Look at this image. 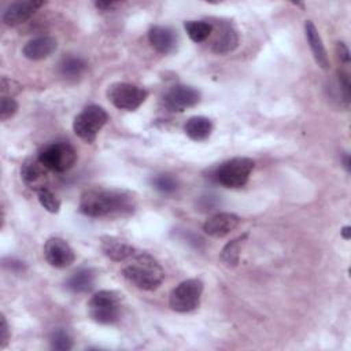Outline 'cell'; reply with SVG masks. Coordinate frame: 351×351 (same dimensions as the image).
<instances>
[{
	"label": "cell",
	"mask_w": 351,
	"mask_h": 351,
	"mask_svg": "<svg viewBox=\"0 0 351 351\" xmlns=\"http://www.w3.org/2000/svg\"><path fill=\"white\" fill-rule=\"evenodd\" d=\"M86 69V63L80 56H64L59 63V74L66 80L80 78Z\"/></svg>",
	"instance_id": "cell-21"
},
{
	"label": "cell",
	"mask_w": 351,
	"mask_h": 351,
	"mask_svg": "<svg viewBox=\"0 0 351 351\" xmlns=\"http://www.w3.org/2000/svg\"><path fill=\"white\" fill-rule=\"evenodd\" d=\"M148 40L152 48L159 53L167 55L176 51L178 44V37L171 27L155 25L148 30Z\"/></svg>",
	"instance_id": "cell-15"
},
{
	"label": "cell",
	"mask_w": 351,
	"mask_h": 351,
	"mask_svg": "<svg viewBox=\"0 0 351 351\" xmlns=\"http://www.w3.org/2000/svg\"><path fill=\"white\" fill-rule=\"evenodd\" d=\"M96 282V271L90 267H84L74 271L66 281V288L74 293L89 292Z\"/></svg>",
	"instance_id": "cell-19"
},
{
	"label": "cell",
	"mask_w": 351,
	"mask_h": 351,
	"mask_svg": "<svg viewBox=\"0 0 351 351\" xmlns=\"http://www.w3.org/2000/svg\"><path fill=\"white\" fill-rule=\"evenodd\" d=\"M58 48V43L51 36H38L29 40L23 48L22 53L29 60H43L51 56Z\"/></svg>",
	"instance_id": "cell-16"
},
{
	"label": "cell",
	"mask_w": 351,
	"mask_h": 351,
	"mask_svg": "<svg viewBox=\"0 0 351 351\" xmlns=\"http://www.w3.org/2000/svg\"><path fill=\"white\" fill-rule=\"evenodd\" d=\"M100 248L108 259L115 262L126 261L136 254V250L132 244L115 236H103L100 239Z\"/></svg>",
	"instance_id": "cell-17"
},
{
	"label": "cell",
	"mask_w": 351,
	"mask_h": 351,
	"mask_svg": "<svg viewBox=\"0 0 351 351\" xmlns=\"http://www.w3.org/2000/svg\"><path fill=\"white\" fill-rule=\"evenodd\" d=\"M48 169L41 165L38 159L29 158L22 163L21 167V178L26 186L33 191H38L47 188L48 182Z\"/></svg>",
	"instance_id": "cell-14"
},
{
	"label": "cell",
	"mask_w": 351,
	"mask_h": 351,
	"mask_svg": "<svg viewBox=\"0 0 351 351\" xmlns=\"http://www.w3.org/2000/svg\"><path fill=\"white\" fill-rule=\"evenodd\" d=\"M203 282L199 278H188L180 282L169 296V306L171 310L177 313H188L199 307L202 293H203Z\"/></svg>",
	"instance_id": "cell-7"
},
{
	"label": "cell",
	"mask_w": 351,
	"mask_h": 351,
	"mask_svg": "<svg viewBox=\"0 0 351 351\" xmlns=\"http://www.w3.org/2000/svg\"><path fill=\"white\" fill-rule=\"evenodd\" d=\"M184 132L193 141H204L213 132V122L207 117H192L184 125Z\"/></svg>",
	"instance_id": "cell-20"
},
{
	"label": "cell",
	"mask_w": 351,
	"mask_h": 351,
	"mask_svg": "<svg viewBox=\"0 0 351 351\" xmlns=\"http://www.w3.org/2000/svg\"><path fill=\"white\" fill-rule=\"evenodd\" d=\"M340 233H341V237L344 239V240H348L350 237H351V226H344L341 230H340Z\"/></svg>",
	"instance_id": "cell-31"
},
{
	"label": "cell",
	"mask_w": 351,
	"mask_h": 351,
	"mask_svg": "<svg viewBox=\"0 0 351 351\" xmlns=\"http://www.w3.org/2000/svg\"><path fill=\"white\" fill-rule=\"evenodd\" d=\"M95 5H96V8H99V10L108 11V10L115 8V7L118 5V3H115V1H96Z\"/></svg>",
	"instance_id": "cell-30"
},
{
	"label": "cell",
	"mask_w": 351,
	"mask_h": 351,
	"mask_svg": "<svg viewBox=\"0 0 351 351\" xmlns=\"http://www.w3.org/2000/svg\"><path fill=\"white\" fill-rule=\"evenodd\" d=\"M1 324H0V348H4L8 343L10 339V328L7 324V319L4 317V314H1Z\"/></svg>",
	"instance_id": "cell-28"
},
{
	"label": "cell",
	"mask_w": 351,
	"mask_h": 351,
	"mask_svg": "<svg viewBox=\"0 0 351 351\" xmlns=\"http://www.w3.org/2000/svg\"><path fill=\"white\" fill-rule=\"evenodd\" d=\"M304 33H306V38L308 43V47L313 52V56L317 62V64L324 69L328 70L329 69V58L326 53V49L324 47L322 38L315 27V25L313 23V21H306L304 23Z\"/></svg>",
	"instance_id": "cell-18"
},
{
	"label": "cell",
	"mask_w": 351,
	"mask_h": 351,
	"mask_svg": "<svg viewBox=\"0 0 351 351\" xmlns=\"http://www.w3.org/2000/svg\"><path fill=\"white\" fill-rule=\"evenodd\" d=\"M123 277L143 291L158 289L165 280V270L149 254H134L132 261L122 269Z\"/></svg>",
	"instance_id": "cell-2"
},
{
	"label": "cell",
	"mask_w": 351,
	"mask_h": 351,
	"mask_svg": "<svg viewBox=\"0 0 351 351\" xmlns=\"http://www.w3.org/2000/svg\"><path fill=\"white\" fill-rule=\"evenodd\" d=\"M239 215L233 213H217L203 223V230L211 237L221 239L233 232L239 226Z\"/></svg>",
	"instance_id": "cell-13"
},
{
	"label": "cell",
	"mask_w": 351,
	"mask_h": 351,
	"mask_svg": "<svg viewBox=\"0 0 351 351\" xmlns=\"http://www.w3.org/2000/svg\"><path fill=\"white\" fill-rule=\"evenodd\" d=\"M107 121L108 114L103 107L89 104L78 115H75L73 121V130L81 140L92 144Z\"/></svg>",
	"instance_id": "cell-6"
},
{
	"label": "cell",
	"mask_w": 351,
	"mask_h": 351,
	"mask_svg": "<svg viewBox=\"0 0 351 351\" xmlns=\"http://www.w3.org/2000/svg\"><path fill=\"white\" fill-rule=\"evenodd\" d=\"M77 151L69 141H55L43 147L37 159L48 170L55 173H64L70 170L77 162Z\"/></svg>",
	"instance_id": "cell-5"
},
{
	"label": "cell",
	"mask_w": 351,
	"mask_h": 351,
	"mask_svg": "<svg viewBox=\"0 0 351 351\" xmlns=\"http://www.w3.org/2000/svg\"><path fill=\"white\" fill-rule=\"evenodd\" d=\"M133 197L118 189L89 188L80 197V211L86 217H118L133 213Z\"/></svg>",
	"instance_id": "cell-1"
},
{
	"label": "cell",
	"mask_w": 351,
	"mask_h": 351,
	"mask_svg": "<svg viewBox=\"0 0 351 351\" xmlns=\"http://www.w3.org/2000/svg\"><path fill=\"white\" fill-rule=\"evenodd\" d=\"M247 236H248V233H243L241 236H239L225 244V247L222 248V251L219 254V259L222 261L223 265H226L228 267H234L239 265L241 245H243L244 240L247 239Z\"/></svg>",
	"instance_id": "cell-22"
},
{
	"label": "cell",
	"mask_w": 351,
	"mask_h": 351,
	"mask_svg": "<svg viewBox=\"0 0 351 351\" xmlns=\"http://www.w3.org/2000/svg\"><path fill=\"white\" fill-rule=\"evenodd\" d=\"M49 344L52 350L69 351L73 347V339L64 329H56L49 337Z\"/></svg>",
	"instance_id": "cell-26"
},
{
	"label": "cell",
	"mask_w": 351,
	"mask_h": 351,
	"mask_svg": "<svg viewBox=\"0 0 351 351\" xmlns=\"http://www.w3.org/2000/svg\"><path fill=\"white\" fill-rule=\"evenodd\" d=\"M148 92L129 82H115L108 86L107 97L108 100L119 110L125 111H134L137 110L145 100Z\"/></svg>",
	"instance_id": "cell-8"
},
{
	"label": "cell",
	"mask_w": 351,
	"mask_h": 351,
	"mask_svg": "<svg viewBox=\"0 0 351 351\" xmlns=\"http://www.w3.org/2000/svg\"><path fill=\"white\" fill-rule=\"evenodd\" d=\"M184 29L189 38L195 43H203L208 40L213 33V25L207 21H185Z\"/></svg>",
	"instance_id": "cell-23"
},
{
	"label": "cell",
	"mask_w": 351,
	"mask_h": 351,
	"mask_svg": "<svg viewBox=\"0 0 351 351\" xmlns=\"http://www.w3.org/2000/svg\"><path fill=\"white\" fill-rule=\"evenodd\" d=\"M213 25L210 36L211 51L218 55H225L236 49L239 45V33L234 26L228 21H217Z\"/></svg>",
	"instance_id": "cell-10"
},
{
	"label": "cell",
	"mask_w": 351,
	"mask_h": 351,
	"mask_svg": "<svg viewBox=\"0 0 351 351\" xmlns=\"http://www.w3.org/2000/svg\"><path fill=\"white\" fill-rule=\"evenodd\" d=\"M18 111V103L14 97H8V96H1V101H0V119L1 121H7L10 118H12Z\"/></svg>",
	"instance_id": "cell-27"
},
{
	"label": "cell",
	"mask_w": 351,
	"mask_h": 351,
	"mask_svg": "<svg viewBox=\"0 0 351 351\" xmlns=\"http://www.w3.org/2000/svg\"><path fill=\"white\" fill-rule=\"evenodd\" d=\"M88 314L100 325H112L121 315V295L115 291L101 289L88 302Z\"/></svg>",
	"instance_id": "cell-4"
},
{
	"label": "cell",
	"mask_w": 351,
	"mask_h": 351,
	"mask_svg": "<svg viewBox=\"0 0 351 351\" xmlns=\"http://www.w3.org/2000/svg\"><path fill=\"white\" fill-rule=\"evenodd\" d=\"M254 167L255 162L251 158H232L215 167L213 178L225 188H241L247 184Z\"/></svg>",
	"instance_id": "cell-3"
},
{
	"label": "cell",
	"mask_w": 351,
	"mask_h": 351,
	"mask_svg": "<svg viewBox=\"0 0 351 351\" xmlns=\"http://www.w3.org/2000/svg\"><path fill=\"white\" fill-rule=\"evenodd\" d=\"M200 101V92L189 85H174L162 96V104L167 111L182 112Z\"/></svg>",
	"instance_id": "cell-9"
},
{
	"label": "cell",
	"mask_w": 351,
	"mask_h": 351,
	"mask_svg": "<svg viewBox=\"0 0 351 351\" xmlns=\"http://www.w3.org/2000/svg\"><path fill=\"white\" fill-rule=\"evenodd\" d=\"M151 184L152 186L162 192V193H173L177 191L178 188V182L177 180L171 176V174H167V173H163V174H156L152 180H151Z\"/></svg>",
	"instance_id": "cell-25"
},
{
	"label": "cell",
	"mask_w": 351,
	"mask_h": 351,
	"mask_svg": "<svg viewBox=\"0 0 351 351\" xmlns=\"http://www.w3.org/2000/svg\"><path fill=\"white\" fill-rule=\"evenodd\" d=\"M343 162H344V167H346V170H347V171H350V170H351V166H350V156H348V154H344V156H343Z\"/></svg>",
	"instance_id": "cell-32"
},
{
	"label": "cell",
	"mask_w": 351,
	"mask_h": 351,
	"mask_svg": "<svg viewBox=\"0 0 351 351\" xmlns=\"http://www.w3.org/2000/svg\"><path fill=\"white\" fill-rule=\"evenodd\" d=\"M43 251L45 261L56 269L69 267L75 261L74 250L66 240L60 237H49L45 241Z\"/></svg>",
	"instance_id": "cell-11"
},
{
	"label": "cell",
	"mask_w": 351,
	"mask_h": 351,
	"mask_svg": "<svg viewBox=\"0 0 351 351\" xmlns=\"http://www.w3.org/2000/svg\"><path fill=\"white\" fill-rule=\"evenodd\" d=\"M336 52H337V58L340 59V62H343L346 64L350 63V51L344 43H337Z\"/></svg>",
	"instance_id": "cell-29"
},
{
	"label": "cell",
	"mask_w": 351,
	"mask_h": 351,
	"mask_svg": "<svg viewBox=\"0 0 351 351\" xmlns=\"http://www.w3.org/2000/svg\"><path fill=\"white\" fill-rule=\"evenodd\" d=\"M45 1L40 0H26V1H16L8 5L3 14V22L7 26H18L27 19H30L36 11H38Z\"/></svg>",
	"instance_id": "cell-12"
},
{
	"label": "cell",
	"mask_w": 351,
	"mask_h": 351,
	"mask_svg": "<svg viewBox=\"0 0 351 351\" xmlns=\"http://www.w3.org/2000/svg\"><path fill=\"white\" fill-rule=\"evenodd\" d=\"M36 193H37L38 203L48 213H52V214L59 213V210H60V200H59V197L52 191H49L48 188H43V189H38Z\"/></svg>",
	"instance_id": "cell-24"
}]
</instances>
